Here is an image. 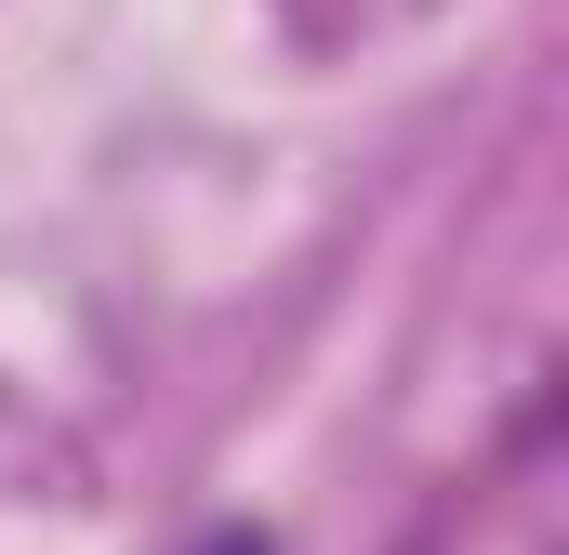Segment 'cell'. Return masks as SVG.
I'll return each mask as SVG.
<instances>
[]
</instances>
